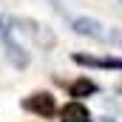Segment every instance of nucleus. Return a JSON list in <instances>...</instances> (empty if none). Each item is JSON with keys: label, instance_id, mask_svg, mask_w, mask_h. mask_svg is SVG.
<instances>
[{"label": "nucleus", "instance_id": "1", "mask_svg": "<svg viewBox=\"0 0 122 122\" xmlns=\"http://www.w3.org/2000/svg\"><path fill=\"white\" fill-rule=\"evenodd\" d=\"M23 108L31 111V114H37V117H46V119L57 114V102H54V97H51V94H46V91L26 97V99H23Z\"/></svg>", "mask_w": 122, "mask_h": 122}, {"label": "nucleus", "instance_id": "2", "mask_svg": "<svg viewBox=\"0 0 122 122\" xmlns=\"http://www.w3.org/2000/svg\"><path fill=\"white\" fill-rule=\"evenodd\" d=\"M0 40H3V46H6V54L11 57V62H14L17 68H26L29 54H26V48H20V46H17V40L11 37V31L3 26V20H0Z\"/></svg>", "mask_w": 122, "mask_h": 122}, {"label": "nucleus", "instance_id": "3", "mask_svg": "<svg viewBox=\"0 0 122 122\" xmlns=\"http://www.w3.org/2000/svg\"><path fill=\"white\" fill-rule=\"evenodd\" d=\"M71 60L77 65H88V68H111V71H122V60L117 57H94V54H74Z\"/></svg>", "mask_w": 122, "mask_h": 122}, {"label": "nucleus", "instance_id": "4", "mask_svg": "<svg viewBox=\"0 0 122 122\" xmlns=\"http://www.w3.org/2000/svg\"><path fill=\"white\" fill-rule=\"evenodd\" d=\"M74 31L77 34H85V37H94V40H105V37H111L102 23H97V20H88V17H77L74 23Z\"/></svg>", "mask_w": 122, "mask_h": 122}, {"label": "nucleus", "instance_id": "5", "mask_svg": "<svg viewBox=\"0 0 122 122\" xmlns=\"http://www.w3.org/2000/svg\"><path fill=\"white\" fill-rule=\"evenodd\" d=\"M60 117L62 122H91V114H88V108L82 105V102H68V105H62V111H60Z\"/></svg>", "mask_w": 122, "mask_h": 122}, {"label": "nucleus", "instance_id": "6", "mask_svg": "<svg viewBox=\"0 0 122 122\" xmlns=\"http://www.w3.org/2000/svg\"><path fill=\"white\" fill-rule=\"evenodd\" d=\"M97 94V82L88 80V77H80L77 82H71V97H77V99H82V97H91Z\"/></svg>", "mask_w": 122, "mask_h": 122}]
</instances>
